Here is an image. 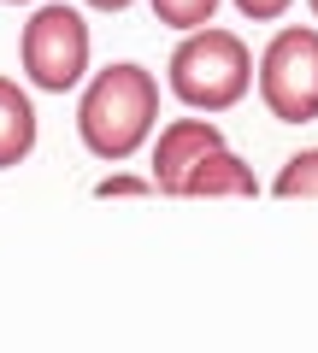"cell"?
Wrapping results in <instances>:
<instances>
[{"label": "cell", "instance_id": "6da1fadb", "mask_svg": "<svg viewBox=\"0 0 318 353\" xmlns=\"http://www.w3.org/2000/svg\"><path fill=\"white\" fill-rule=\"evenodd\" d=\"M159 124V77L136 59L101 65L77 94V136L95 159L124 165Z\"/></svg>", "mask_w": 318, "mask_h": 353}, {"label": "cell", "instance_id": "4fadbf2b", "mask_svg": "<svg viewBox=\"0 0 318 353\" xmlns=\"http://www.w3.org/2000/svg\"><path fill=\"white\" fill-rule=\"evenodd\" d=\"M306 6H312V18H318V0H306Z\"/></svg>", "mask_w": 318, "mask_h": 353}, {"label": "cell", "instance_id": "277c9868", "mask_svg": "<svg viewBox=\"0 0 318 353\" xmlns=\"http://www.w3.org/2000/svg\"><path fill=\"white\" fill-rule=\"evenodd\" d=\"M254 83L277 124H312L318 118V24H283L259 48Z\"/></svg>", "mask_w": 318, "mask_h": 353}, {"label": "cell", "instance_id": "8fae6325", "mask_svg": "<svg viewBox=\"0 0 318 353\" xmlns=\"http://www.w3.org/2000/svg\"><path fill=\"white\" fill-rule=\"evenodd\" d=\"M295 0H236V12L242 18H254V24H277L283 12H289Z\"/></svg>", "mask_w": 318, "mask_h": 353}, {"label": "cell", "instance_id": "30bf717a", "mask_svg": "<svg viewBox=\"0 0 318 353\" xmlns=\"http://www.w3.org/2000/svg\"><path fill=\"white\" fill-rule=\"evenodd\" d=\"M95 194H101V201H112V194H159V183H153V176L112 171V176H101V183H95Z\"/></svg>", "mask_w": 318, "mask_h": 353}, {"label": "cell", "instance_id": "5bb4252c", "mask_svg": "<svg viewBox=\"0 0 318 353\" xmlns=\"http://www.w3.org/2000/svg\"><path fill=\"white\" fill-rule=\"evenodd\" d=\"M6 6H18V0H6Z\"/></svg>", "mask_w": 318, "mask_h": 353}, {"label": "cell", "instance_id": "5b68a950", "mask_svg": "<svg viewBox=\"0 0 318 353\" xmlns=\"http://www.w3.org/2000/svg\"><path fill=\"white\" fill-rule=\"evenodd\" d=\"M206 148H224V130H218L212 118H171V124L159 130V141H153V183H159V194H177L183 171H189Z\"/></svg>", "mask_w": 318, "mask_h": 353}, {"label": "cell", "instance_id": "ba28073f", "mask_svg": "<svg viewBox=\"0 0 318 353\" xmlns=\"http://www.w3.org/2000/svg\"><path fill=\"white\" fill-rule=\"evenodd\" d=\"M271 189L277 194H318V148H301V153H289L283 159V171L271 176Z\"/></svg>", "mask_w": 318, "mask_h": 353}, {"label": "cell", "instance_id": "8992f818", "mask_svg": "<svg viewBox=\"0 0 318 353\" xmlns=\"http://www.w3.org/2000/svg\"><path fill=\"white\" fill-rule=\"evenodd\" d=\"M177 194H189V201H212V194H259V176H254V165H248L242 153L206 148L201 159L183 171Z\"/></svg>", "mask_w": 318, "mask_h": 353}, {"label": "cell", "instance_id": "7c38bea8", "mask_svg": "<svg viewBox=\"0 0 318 353\" xmlns=\"http://www.w3.org/2000/svg\"><path fill=\"white\" fill-rule=\"evenodd\" d=\"M83 6H95V12H124L130 0H83Z\"/></svg>", "mask_w": 318, "mask_h": 353}, {"label": "cell", "instance_id": "52a82bcc", "mask_svg": "<svg viewBox=\"0 0 318 353\" xmlns=\"http://www.w3.org/2000/svg\"><path fill=\"white\" fill-rule=\"evenodd\" d=\"M36 101H30V88L12 83V77H0V171H12L36 153Z\"/></svg>", "mask_w": 318, "mask_h": 353}, {"label": "cell", "instance_id": "9c48e42d", "mask_svg": "<svg viewBox=\"0 0 318 353\" xmlns=\"http://www.w3.org/2000/svg\"><path fill=\"white\" fill-rule=\"evenodd\" d=\"M148 6H153V18L171 24V30H201V24H212V12H218V0H148Z\"/></svg>", "mask_w": 318, "mask_h": 353}, {"label": "cell", "instance_id": "7a4b0ae2", "mask_svg": "<svg viewBox=\"0 0 318 353\" xmlns=\"http://www.w3.org/2000/svg\"><path fill=\"white\" fill-rule=\"evenodd\" d=\"M166 83L189 112H230L254 88V53L236 30H218V24L183 30V41L166 59Z\"/></svg>", "mask_w": 318, "mask_h": 353}, {"label": "cell", "instance_id": "3957f363", "mask_svg": "<svg viewBox=\"0 0 318 353\" xmlns=\"http://www.w3.org/2000/svg\"><path fill=\"white\" fill-rule=\"evenodd\" d=\"M18 65L41 94H71L77 83H89V18L65 0H41L18 30Z\"/></svg>", "mask_w": 318, "mask_h": 353}]
</instances>
